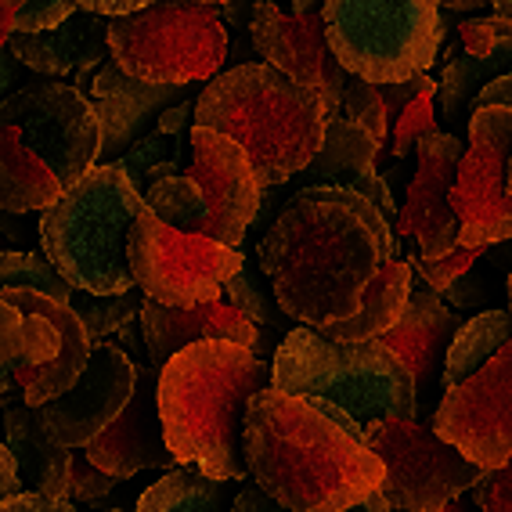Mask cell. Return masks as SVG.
I'll return each instance as SVG.
<instances>
[{"label":"cell","mask_w":512,"mask_h":512,"mask_svg":"<svg viewBox=\"0 0 512 512\" xmlns=\"http://www.w3.org/2000/svg\"><path fill=\"white\" fill-rule=\"evenodd\" d=\"M87 458L94 466L112 473L116 480H130L141 469H177L163 437V415H159V368H138V383L127 408L87 444Z\"/></svg>","instance_id":"cell-19"},{"label":"cell","mask_w":512,"mask_h":512,"mask_svg":"<svg viewBox=\"0 0 512 512\" xmlns=\"http://www.w3.org/2000/svg\"><path fill=\"white\" fill-rule=\"evenodd\" d=\"M235 487L238 480H213L195 466H177L141 494L134 512H231Z\"/></svg>","instance_id":"cell-28"},{"label":"cell","mask_w":512,"mask_h":512,"mask_svg":"<svg viewBox=\"0 0 512 512\" xmlns=\"http://www.w3.org/2000/svg\"><path fill=\"white\" fill-rule=\"evenodd\" d=\"M325 0H293V15H321Z\"/></svg>","instance_id":"cell-50"},{"label":"cell","mask_w":512,"mask_h":512,"mask_svg":"<svg viewBox=\"0 0 512 512\" xmlns=\"http://www.w3.org/2000/svg\"><path fill=\"white\" fill-rule=\"evenodd\" d=\"M80 11H91L101 19H119V15H134V11L156 4V0H73Z\"/></svg>","instance_id":"cell-43"},{"label":"cell","mask_w":512,"mask_h":512,"mask_svg":"<svg viewBox=\"0 0 512 512\" xmlns=\"http://www.w3.org/2000/svg\"><path fill=\"white\" fill-rule=\"evenodd\" d=\"M271 386V368L238 343H195L159 368L163 437L177 466H195L213 480H246V412Z\"/></svg>","instance_id":"cell-3"},{"label":"cell","mask_w":512,"mask_h":512,"mask_svg":"<svg viewBox=\"0 0 512 512\" xmlns=\"http://www.w3.org/2000/svg\"><path fill=\"white\" fill-rule=\"evenodd\" d=\"M491 105H498V109H512V73L491 80L484 91L476 94L473 109H491Z\"/></svg>","instance_id":"cell-45"},{"label":"cell","mask_w":512,"mask_h":512,"mask_svg":"<svg viewBox=\"0 0 512 512\" xmlns=\"http://www.w3.org/2000/svg\"><path fill=\"white\" fill-rule=\"evenodd\" d=\"M8 289H33V293L55 296L65 303L73 296V285L58 275L55 264L47 256L26 253V249L0 253V293H8Z\"/></svg>","instance_id":"cell-32"},{"label":"cell","mask_w":512,"mask_h":512,"mask_svg":"<svg viewBox=\"0 0 512 512\" xmlns=\"http://www.w3.org/2000/svg\"><path fill=\"white\" fill-rule=\"evenodd\" d=\"M127 260L134 285L148 300L166 307H199L220 300L228 278L246 264L242 249L170 228L148 206H141L134 217Z\"/></svg>","instance_id":"cell-9"},{"label":"cell","mask_w":512,"mask_h":512,"mask_svg":"<svg viewBox=\"0 0 512 512\" xmlns=\"http://www.w3.org/2000/svg\"><path fill=\"white\" fill-rule=\"evenodd\" d=\"M487 0H440V8H451V11H476L484 8Z\"/></svg>","instance_id":"cell-51"},{"label":"cell","mask_w":512,"mask_h":512,"mask_svg":"<svg viewBox=\"0 0 512 512\" xmlns=\"http://www.w3.org/2000/svg\"><path fill=\"white\" fill-rule=\"evenodd\" d=\"M368 448L383 458L386 476L379 491L394 512H440L458 494L473 491L487 473L419 419L372 422Z\"/></svg>","instance_id":"cell-10"},{"label":"cell","mask_w":512,"mask_h":512,"mask_svg":"<svg viewBox=\"0 0 512 512\" xmlns=\"http://www.w3.org/2000/svg\"><path fill=\"white\" fill-rule=\"evenodd\" d=\"M119 484H123V480H116L112 473L94 466L91 458H87V451L73 448V458H69V494H65L69 502L94 505V502H101V498H109Z\"/></svg>","instance_id":"cell-37"},{"label":"cell","mask_w":512,"mask_h":512,"mask_svg":"<svg viewBox=\"0 0 512 512\" xmlns=\"http://www.w3.org/2000/svg\"><path fill=\"white\" fill-rule=\"evenodd\" d=\"M458 329H462V314L455 307H448L444 296L433 293L430 285L415 275L401 318L394 321V329H386L379 336V343L394 350L401 357V365L412 372L415 419L430 412L433 386L444 375V357H448V347Z\"/></svg>","instance_id":"cell-18"},{"label":"cell","mask_w":512,"mask_h":512,"mask_svg":"<svg viewBox=\"0 0 512 512\" xmlns=\"http://www.w3.org/2000/svg\"><path fill=\"white\" fill-rule=\"evenodd\" d=\"M26 83H37V80H33V76H26V65L11 55L8 44H4V47H0V105H4V101H8L15 91H22Z\"/></svg>","instance_id":"cell-42"},{"label":"cell","mask_w":512,"mask_h":512,"mask_svg":"<svg viewBox=\"0 0 512 512\" xmlns=\"http://www.w3.org/2000/svg\"><path fill=\"white\" fill-rule=\"evenodd\" d=\"M177 4H195V0H177Z\"/></svg>","instance_id":"cell-57"},{"label":"cell","mask_w":512,"mask_h":512,"mask_svg":"<svg viewBox=\"0 0 512 512\" xmlns=\"http://www.w3.org/2000/svg\"><path fill=\"white\" fill-rule=\"evenodd\" d=\"M505 188H509V195H512V163H509V184H505Z\"/></svg>","instance_id":"cell-56"},{"label":"cell","mask_w":512,"mask_h":512,"mask_svg":"<svg viewBox=\"0 0 512 512\" xmlns=\"http://www.w3.org/2000/svg\"><path fill=\"white\" fill-rule=\"evenodd\" d=\"M231 512H293L285 509V505H278L271 494H264L260 487H242V491L235 494V502H231Z\"/></svg>","instance_id":"cell-44"},{"label":"cell","mask_w":512,"mask_h":512,"mask_svg":"<svg viewBox=\"0 0 512 512\" xmlns=\"http://www.w3.org/2000/svg\"><path fill=\"white\" fill-rule=\"evenodd\" d=\"M347 512H394L390 509V502H386V494L383 491H372L365 498L361 505H354V509H347Z\"/></svg>","instance_id":"cell-48"},{"label":"cell","mask_w":512,"mask_h":512,"mask_svg":"<svg viewBox=\"0 0 512 512\" xmlns=\"http://www.w3.org/2000/svg\"><path fill=\"white\" fill-rule=\"evenodd\" d=\"M65 195L44 159L26 148L15 127L0 123V213H44Z\"/></svg>","instance_id":"cell-25"},{"label":"cell","mask_w":512,"mask_h":512,"mask_svg":"<svg viewBox=\"0 0 512 512\" xmlns=\"http://www.w3.org/2000/svg\"><path fill=\"white\" fill-rule=\"evenodd\" d=\"M184 134H166V130L152 127L141 141L123 152L112 166H119L127 181L138 188L141 195L152 188V184L166 181V177H177L184 170Z\"/></svg>","instance_id":"cell-30"},{"label":"cell","mask_w":512,"mask_h":512,"mask_svg":"<svg viewBox=\"0 0 512 512\" xmlns=\"http://www.w3.org/2000/svg\"><path fill=\"white\" fill-rule=\"evenodd\" d=\"M361 199H368L375 206V210L383 213V217H397V202H394V192L386 188V181L375 170H368V174H361L354 184H350Z\"/></svg>","instance_id":"cell-41"},{"label":"cell","mask_w":512,"mask_h":512,"mask_svg":"<svg viewBox=\"0 0 512 512\" xmlns=\"http://www.w3.org/2000/svg\"><path fill=\"white\" fill-rule=\"evenodd\" d=\"M224 296H228L231 307H235L242 318L253 321V325H264V329H285V321H289V314L278 307L275 293H267L264 285H260V278H256V271L249 267V260L228 278Z\"/></svg>","instance_id":"cell-33"},{"label":"cell","mask_w":512,"mask_h":512,"mask_svg":"<svg viewBox=\"0 0 512 512\" xmlns=\"http://www.w3.org/2000/svg\"><path fill=\"white\" fill-rule=\"evenodd\" d=\"M141 332H145V350L152 368H163L184 347L210 343V339L238 343V347H249L253 354L256 343H260L256 325L249 318H242L228 300L199 303V307H166V303L145 300Z\"/></svg>","instance_id":"cell-21"},{"label":"cell","mask_w":512,"mask_h":512,"mask_svg":"<svg viewBox=\"0 0 512 512\" xmlns=\"http://www.w3.org/2000/svg\"><path fill=\"white\" fill-rule=\"evenodd\" d=\"M112 512H130V509H112Z\"/></svg>","instance_id":"cell-58"},{"label":"cell","mask_w":512,"mask_h":512,"mask_svg":"<svg viewBox=\"0 0 512 512\" xmlns=\"http://www.w3.org/2000/svg\"><path fill=\"white\" fill-rule=\"evenodd\" d=\"M321 22L336 62L375 87L430 73L444 40L440 0H325Z\"/></svg>","instance_id":"cell-7"},{"label":"cell","mask_w":512,"mask_h":512,"mask_svg":"<svg viewBox=\"0 0 512 512\" xmlns=\"http://www.w3.org/2000/svg\"><path fill=\"white\" fill-rule=\"evenodd\" d=\"M109 55L123 73L163 87L210 80L228 58V26L217 8L156 0L109 19Z\"/></svg>","instance_id":"cell-8"},{"label":"cell","mask_w":512,"mask_h":512,"mask_svg":"<svg viewBox=\"0 0 512 512\" xmlns=\"http://www.w3.org/2000/svg\"><path fill=\"white\" fill-rule=\"evenodd\" d=\"M188 145H192V166L184 174L206 206L195 235L238 249L249 224L264 210V188L256 181L253 163L242 145L210 127H192Z\"/></svg>","instance_id":"cell-14"},{"label":"cell","mask_w":512,"mask_h":512,"mask_svg":"<svg viewBox=\"0 0 512 512\" xmlns=\"http://www.w3.org/2000/svg\"><path fill=\"white\" fill-rule=\"evenodd\" d=\"M512 339V314L494 307V311L476 314L473 321H462V329L455 332L444 357V375H440V386L451 390V386L466 383L469 375L480 372V368L491 361L498 350Z\"/></svg>","instance_id":"cell-29"},{"label":"cell","mask_w":512,"mask_h":512,"mask_svg":"<svg viewBox=\"0 0 512 512\" xmlns=\"http://www.w3.org/2000/svg\"><path fill=\"white\" fill-rule=\"evenodd\" d=\"M145 300L148 296L141 293V289H130V293H119V296H94V293H80V289H73L69 307L80 314L83 329H87L91 343H105V339L116 336L127 321L141 318Z\"/></svg>","instance_id":"cell-31"},{"label":"cell","mask_w":512,"mask_h":512,"mask_svg":"<svg viewBox=\"0 0 512 512\" xmlns=\"http://www.w3.org/2000/svg\"><path fill=\"white\" fill-rule=\"evenodd\" d=\"M491 8L498 19H509L512 22V0H491Z\"/></svg>","instance_id":"cell-52"},{"label":"cell","mask_w":512,"mask_h":512,"mask_svg":"<svg viewBox=\"0 0 512 512\" xmlns=\"http://www.w3.org/2000/svg\"><path fill=\"white\" fill-rule=\"evenodd\" d=\"M412 264L394 256L390 264H383L375 271V278L365 285V296H361V307H357L350 318L332 321L321 332L325 339H343V343H365V339H379L386 329H394V321L401 318L408 293H412Z\"/></svg>","instance_id":"cell-24"},{"label":"cell","mask_w":512,"mask_h":512,"mask_svg":"<svg viewBox=\"0 0 512 512\" xmlns=\"http://www.w3.org/2000/svg\"><path fill=\"white\" fill-rule=\"evenodd\" d=\"M433 94L437 91H426L419 94L415 101H408L401 109V116L394 119V130H390V156L394 159H408L419 148L422 138H430L437 134V105H433Z\"/></svg>","instance_id":"cell-34"},{"label":"cell","mask_w":512,"mask_h":512,"mask_svg":"<svg viewBox=\"0 0 512 512\" xmlns=\"http://www.w3.org/2000/svg\"><path fill=\"white\" fill-rule=\"evenodd\" d=\"M379 141L368 134L361 123L347 116H329L325 119V138H321L318 156L311 166L300 174L303 188H318V184H339L350 188L361 174L375 170V156H379Z\"/></svg>","instance_id":"cell-26"},{"label":"cell","mask_w":512,"mask_h":512,"mask_svg":"<svg viewBox=\"0 0 512 512\" xmlns=\"http://www.w3.org/2000/svg\"><path fill=\"white\" fill-rule=\"evenodd\" d=\"M22 491V476L19 466H15V455L8 451V444L0 440V502H8L11 494Z\"/></svg>","instance_id":"cell-46"},{"label":"cell","mask_w":512,"mask_h":512,"mask_svg":"<svg viewBox=\"0 0 512 512\" xmlns=\"http://www.w3.org/2000/svg\"><path fill=\"white\" fill-rule=\"evenodd\" d=\"M138 383V365L116 343H94L87 368L55 401L40 404L47 430L55 433L65 448H87L123 408Z\"/></svg>","instance_id":"cell-17"},{"label":"cell","mask_w":512,"mask_h":512,"mask_svg":"<svg viewBox=\"0 0 512 512\" xmlns=\"http://www.w3.org/2000/svg\"><path fill=\"white\" fill-rule=\"evenodd\" d=\"M0 123L19 130L26 148L44 159L65 192L98 166L101 127L91 98L76 83L51 76L29 83L0 105Z\"/></svg>","instance_id":"cell-11"},{"label":"cell","mask_w":512,"mask_h":512,"mask_svg":"<svg viewBox=\"0 0 512 512\" xmlns=\"http://www.w3.org/2000/svg\"><path fill=\"white\" fill-rule=\"evenodd\" d=\"M509 314H512V275H509Z\"/></svg>","instance_id":"cell-55"},{"label":"cell","mask_w":512,"mask_h":512,"mask_svg":"<svg viewBox=\"0 0 512 512\" xmlns=\"http://www.w3.org/2000/svg\"><path fill=\"white\" fill-rule=\"evenodd\" d=\"M145 195L119 166H94L55 206L40 213V246L65 282L94 296L138 289L130 275L127 242Z\"/></svg>","instance_id":"cell-6"},{"label":"cell","mask_w":512,"mask_h":512,"mask_svg":"<svg viewBox=\"0 0 512 512\" xmlns=\"http://www.w3.org/2000/svg\"><path fill=\"white\" fill-rule=\"evenodd\" d=\"M466 156V141L458 134H430L415 148V174L408 181L404 206L397 210V231L419 242L422 256H444L458 246L462 220L451 206L458 181V163Z\"/></svg>","instance_id":"cell-16"},{"label":"cell","mask_w":512,"mask_h":512,"mask_svg":"<svg viewBox=\"0 0 512 512\" xmlns=\"http://www.w3.org/2000/svg\"><path fill=\"white\" fill-rule=\"evenodd\" d=\"M260 271L278 307L325 329L361 307L365 285L397 256L394 228L354 188H300L260 238Z\"/></svg>","instance_id":"cell-1"},{"label":"cell","mask_w":512,"mask_h":512,"mask_svg":"<svg viewBox=\"0 0 512 512\" xmlns=\"http://www.w3.org/2000/svg\"><path fill=\"white\" fill-rule=\"evenodd\" d=\"M512 109H473L469 116L466 156L458 163V181L451 192L462 235L458 246L487 249L494 242L512 238Z\"/></svg>","instance_id":"cell-12"},{"label":"cell","mask_w":512,"mask_h":512,"mask_svg":"<svg viewBox=\"0 0 512 512\" xmlns=\"http://www.w3.org/2000/svg\"><path fill=\"white\" fill-rule=\"evenodd\" d=\"M440 512H480V505H476V498H473V491H466V494H458L455 502H448Z\"/></svg>","instance_id":"cell-49"},{"label":"cell","mask_w":512,"mask_h":512,"mask_svg":"<svg viewBox=\"0 0 512 512\" xmlns=\"http://www.w3.org/2000/svg\"><path fill=\"white\" fill-rule=\"evenodd\" d=\"M4 444L15 455L22 487L26 491L51 494V498H65L69 494V458L73 448L58 444V437L47 430L40 408L22 404H8L4 408Z\"/></svg>","instance_id":"cell-23"},{"label":"cell","mask_w":512,"mask_h":512,"mask_svg":"<svg viewBox=\"0 0 512 512\" xmlns=\"http://www.w3.org/2000/svg\"><path fill=\"white\" fill-rule=\"evenodd\" d=\"M22 0H0V47L8 44L11 33H15V11H19Z\"/></svg>","instance_id":"cell-47"},{"label":"cell","mask_w":512,"mask_h":512,"mask_svg":"<svg viewBox=\"0 0 512 512\" xmlns=\"http://www.w3.org/2000/svg\"><path fill=\"white\" fill-rule=\"evenodd\" d=\"M339 116L354 119V123H361V127L372 134L379 145L386 141V134H390V119H386V109H383V98H379V87L368 80H357V76H350L347 83V94H343V112Z\"/></svg>","instance_id":"cell-36"},{"label":"cell","mask_w":512,"mask_h":512,"mask_svg":"<svg viewBox=\"0 0 512 512\" xmlns=\"http://www.w3.org/2000/svg\"><path fill=\"white\" fill-rule=\"evenodd\" d=\"M184 87H163L145 83L138 76L123 73L116 62H105L91 76V105L101 127L98 163L109 166L127 152L134 141H141L156 127L159 116L170 109V101H181Z\"/></svg>","instance_id":"cell-20"},{"label":"cell","mask_w":512,"mask_h":512,"mask_svg":"<svg viewBox=\"0 0 512 512\" xmlns=\"http://www.w3.org/2000/svg\"><path fill=\"white\" fill-rule=\"evenodd\" d=\"M8 51L37 76H51V80L76 76V87L83 91L94 69L109 58V19L76 11L73 19L44 33H11Z\"/></svg>","instance_id":"cell-22"},{"label":"cell","mask_w":512,"mask_h":512,"mask_svg":"<svg viewBox=\"0 0 512 512\" xmlns=\"http://www.w3.org/2000/svg\"><path fill=\"white\" fill-rule=\"evenodd\" d=\"M0 512H80L69 498H51L40 491H19L8 502H0Z\"/></svg>","instance_id":"cell-40"},{"label":"cell","mask_w":512,"mask_h":512,"mask_svg":"<svg viewBox=\"0 0 512 512\" xmlns=\"http://www.w3.org/2000/svg\"><path fill=\"white\" fill-rule=\"evenodd\" d=\"M11 401H15V397H11V394H0V412H4V408H8Z\"/></svg>","instance_id":"cell-54"},{"label":"cell","mask_w":512,"mask_h":512,"mask_svg":"<svg viewBox=\"0 0 512 512\" xmlns=\"http://www.w3.org/2000/svg\"><path fill=\"white\" fill-rule=\"evenodd\" d=\"M505 73H512V37L498 40L484 58L458 55L444 65V76L437 80L440 116L448 119V123H455L458 138H462V130H469V116H473L476 94Z\"/></svg>","instance_id":"cell-27"},{"label":"cell","mask_w":512,"mask_h":512,"mask_svg":"<svg viewBox=\"0 0 512 512\" xmlns=\"http://www.w3.org/2000/svg\"><path fill=\"white\" fill-rule=\"evenodd\" d=\"M473 498L480 512H512V458L505 466L484 473V480L473 487Z\"/></svg>","instance_id":"cell-39"},{"label":"cell","mask_w":512,"mask_h":512,"mask_svg":"<svg viewBox=\"0 0 512 512\" xmlns=\"http://www.w3.org/2000/svg\"><path fill=\"white\" fill-rule=\"evenodd\" d=\"M325 101L267 62L213 76L195 98V127L228 134L249 156L260 188L289 184L311 166L325 138Z\"/></svg>","instance_id":"cell-4"},{"label":"cell","mask_w":512,"mask_h":512,"mask_svg":"<svg viewBox=\"0 0 512 512\" xmlns=\"http://www.w3.org/2000/svg\"><path fill=\"white\" fill-rule=\"evenodd\" d=\"M253 484L293 512H347L383 487V458L311 401L260 390L246 412Z\"/></svg>","instance_id":"cell-2"},{"label":"cell","mask_w":512,"mask_h":512,"mask_svg":"<svg viewBox=\"0 0 512 512\" xmlns=\"http://www.w3.org/2000/svg\"><path fill=\"white\" fill-rule=\"evenodd\" d=\"M249 33L267 65H275L296 83L318 91L329 116L343 112L350 73L332 55L321 15H285L278 4L260 0L249 19Z\"/></svg>","instance_id":"cell-15"},{"label":"cell","mask_w":512,"mask_h":512,"mask_svg":"<svg viewBox=\"0 0 512 512\" xmlns=\"http://www.w3.org/2000/svg\"><path fill=\"white\" fill-rule=\"evenodd\" d=\"M195 4H202V8H217V4H235V0H195Z\"/></svg>","instance_id":"cell-53"},{"label":"cell","mask_w":512,"mask_h":512,"mask_svg":"<svg viewBox=\"0 0 512 512\" xmlns=\"http://www.w3.org/2000/svg\"><path fill=\"white\" fill-rule=\"evenodd\" d=\"M73 0H22L15 11V33H44V29L62 26L76 15Z\"/></svg>","instance_id":"cell-38"},{"label":"cell","mask_w":512,"mask_h":512,"mask_svg":"<svg viewBox=\"0 0 512 512\" xmlns=\"http://www.w3.org/2000/svg\"><path fill=\"white\" fill-rule=\"evenodd\" d=\"M430 426L480 469H498L512 458V339L440 397Z\"/></svg>","instance_id":"cell-13"},{"label":"cell","mask_w":512,"mask_h":512,"mask_svg":"<svg viewBox=\"0 0 512 512\" xmlns=\"http://www.w3.org/2000/svg\"><path fill=\"white\" fill-rule=\"evenodd\" d=\"M480 253L484 249H469V246H455V249H448L444 256H415V260H408L412 264V271L422 278V282L430 285L433 293H448L451 285L458 282L462 275H469L473 271V264L480 260Z\"/></svg>","instance_id":"cell-35"},{"label":"cell","mask_w":512,"mask_h":512,"mask_svg":"<svg viewBox=\"0 0 512 512\" xmlns=\"http://www.w3.org/2000/svg\"><path fill=\"white\" fill-rule=\"evenodd\" d=\"M271 390L311 401L361 444H368L372 422L415 419L412 372L379 339L343 343L296 325L275 350Z\"/></svg>","instance_id":"cell-5"}]
</instances>
